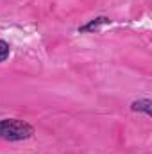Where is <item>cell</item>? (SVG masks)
Segmentation results:
<instances>
[{"instance_id": "3", "label": "cell", "mask_w": 152, "mask_h": 154, "mask_svg": "<svg viewBox=\"0 0 152 154\" xmlns=\"http://www.w3.org/2000/svg\"><path fill=\"white\" fill-rule=\"evenodd\" d=\"M131 109L136 113H145L147 116H152V102L150 99H140L131 104Z\"/></svg>"}, {"instance_id": "2", "label": "cell", "mask_w": 152, "mask_h": 154, "mask_svg": "<svg viewBox=\"0 0 152 154\" xmlns=\"http://www.w3.org/2000/svg\"><path fill=\"white\" fill-rule=\"evenodd\" d=\"M108 23H111V18H108V16H97V18L90 20L88 23L81 25L77 31H79V34H84V32H95V31H99L100 27H104V25H108Z\"/></svg>"}, {"instance_id": "4", "label": "cell", "mask_w": 152, "mask_h": 154, "mask_svg": "<svg viewBox=\"0 0 152 154\" xmlns=\"http://www.w3.org/2000/svg\"><path fill=\"white\" fill-rule=\"evenodd\" d=\"M9 54H11V47H9V43L4 41V39H0V63H4V61L9 57Z\"/></svg>"}, {"instance_id": "1", "label": "cell", "mask_w": 152, "mask_h": 154, "mask_svg": "<svg viewBox=\"0 0 152 154\" xmlns=\"http://www.w3.org/2000/svg\"><path fill=\"white\" fill-rule=\"evenodd\" d=\"M34 136V127L18 118H2L0 120V140L5 142H23Z\"/></svg>"}]
</instances>
